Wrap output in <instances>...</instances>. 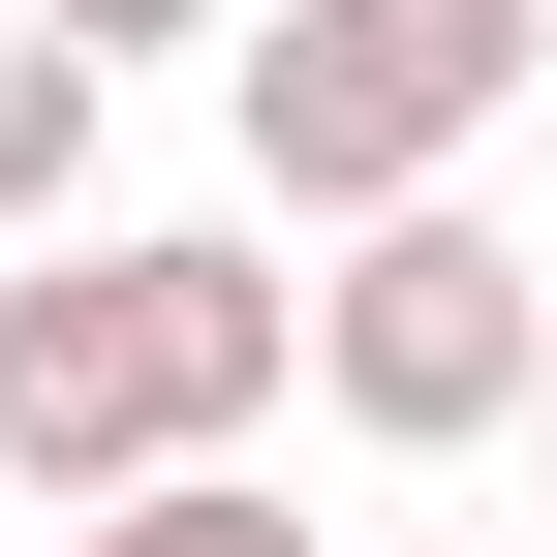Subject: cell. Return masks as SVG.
I'll return each instance as SVG.
<instances>
[{
	"label": "cell",
	"mask_w": 557,
	"mask_h": 557,
	"mask_svg": "<svg viewBox=\"0 0 557 557\" xmlns=\"http://www.w3.org/2000/svg\"><path fill=\"white\" fill-rule=\"evenodd\" d=\"M310 372V278L186 248V218H32L0 278V496H124V465H248Z\"/></svg>",
	"instance_id": "obj_1"
},
{
	"label": "cell",
	"mask_w": 557,
	"mask_h": 557,
	"mask_svg": "<svg viewBox=\"0 0 557 557\" xmlns=\"http://www.w3.org/2000/svg\"><path fill=\"white\" fill-rule=\"evenodd\" d=\"M527 62H557V0H278L218 94H248V186L278 218H403V186H465L527 124Z\"/></svg>",
	"instance_id": "obj_2"
},
{
	"label": "cell",
	"mask_w": 557,
	"mask_h": 557,
	"mask_svg": "<svg viewBox=\"0 0 557 557\" xmlns=\"http://www.w3.org/2000/svg\"><path fill=\"white\" fill-rule=\"evenodd\" d=\"M527 341H557V248H496L465 186L341 218V278H310V403H341L372 465H465V434H527Z\"/></svg>",
	"instance_id": "obj_3"
},
{
	"label": "cell",
	"mask_w": 557,
	"mask_h": 557,
	"mask_svg": "<svg viewBox=\"0 0 557 557\" xmlns=\"http://www.w3.org/2000/svg\"><path fill=\"white\" fill-rule=\"evenodd\" d=\"M94 94H124V62H94V32H32V0H0V248H32L62 186H94Z\"/></svg>",
	"instance_id": "obj_4"
},
{
	"label": "cell",
	"mask_w": 557,
	"mask_h": 557,
	"mask_svg": "<svg viewBox=\"0 0 557 557\" xmlns=\"http://www.w3.org/2000/svg\"><path fill=\"white\" fill-rule=\"evenodd\" d=\"M62 557H310V527H278L248 465H124V496H62Z\"/></svg>",
	"instance_id": "obj_5"
},
{
	"label": "cell",
	"mask_w": 557,
	"mask_h": 557,
	"mask_svg": "<svg viewBox=\"0 0 557 557\" xmlns=\"http://www.w3.org/2000/svg\"><path fill=\"white\" fill-rule=\"evenodd\" d=\"M32 32H94V62H156V32H218V0H32Z\"/></svg>",
	"instance_id": "obj_6"
},
{
	"label": "cell",
	"mask_w": 557,
	"mask_h": 557,
	"mask_svg": "<svg viewBox=\"0 0 557 557\" xmlns=\"http://www.w3.org/2000/svg\"><path fill=\"white\" fill-rule=\"evenodd\" d=\"M527 434H557V341H527Z\"/></svg>",
	"instance_id": "obj_7"
},
{
	"label": "cell",
	"mask_w": 557,
	"mask_h": 557,
	"mask_svg": "<svg viewBox=\"0 0 557 557\" xmlns=\"http://www.w3.org/2000/svg\"><path fill=\"white\" fill-rule=\"evenodd\" d=\"M403 557H496V527H403Z\"/></svg>",
	"instance_id": "obj_8"
}]
</instances>
